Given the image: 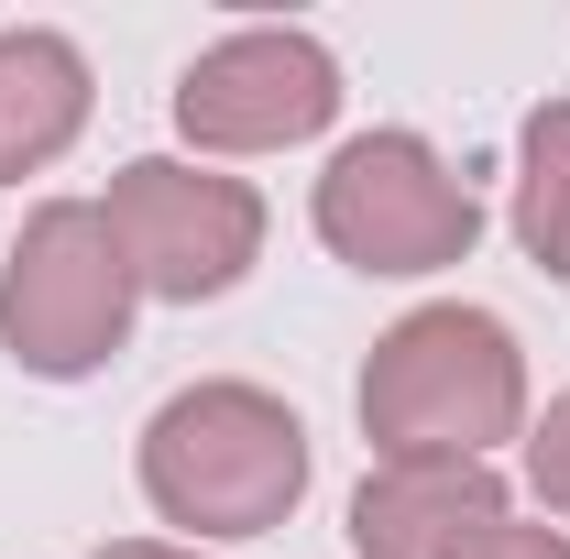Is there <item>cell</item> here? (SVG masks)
I'll use <instances>...</instances> for the list:
<instances>
[{"label": "cell", "mask_w": 570, "mask_h": 559, "mask_svg": "<svg viewBox=\"0 0 570 559\" xmlns=\"http://www.w3.org/2000/svg\"><path fill=\"white\" fill-rule=\"evenodd\" d=\"M527 418L515 330L483 307H417L362 362V428L384 461H483Z\"/></svg>", "instance_id": "6da1fadb"}, {"label": "cell", "mask_w": 570, "mask_h": 559, "mask_svg": "<svg viewBox=\"0 0 570 559\" xmlns=\"http://www.w3.org/2000/svg\"><path fill=\"white\" fill-rule=\"evenodd\" d=\"M142 493L165 527L198 538H264L307 493V428L264 384H187L142 428Z\"/></svg>", "instance_id": "7a4b0ae2"}, {"label": "cell", "mask_w": 570, "mask_h": 559, "mask_svg": "<svg viewBox=\"0 0 570 559\" xmlns=\"http://www.w3.org/2000/svg\"><path fill=\"white\" fill-rule=\"evenodd\" d=\"M132 264H121V242H110V219L88 209V198H56V209L22 219V242H11V264H0V341L22 373H45V384H67V373H99L121 330H132Z\"/></svg>", "instance_id": "3957f363"}, {"label": "cell", "mask_w": 570, "mask_h": 559, "mask_svg": "<svg viewBox=\"0 0 570 559\" xmlns=\"http://www.w3.org/2000/svg\"><path fill=\"white\" fill-rule=\"evenodd\" d=\"M318 242L362 275H439L483 242V209L417 133H362L318 176Z\"/></svg>", "instance_id": "277c9868"}, {"label": "cell", "mask_w": 570, "mask_h": 559, "mask_svg": "<svg viewBox=\"0 0 570 559\" xmlns=\"http://www.w3.org/2000/svg\"><path fill=\"white\" fill-rule=\"evenodd\" d=\"M99 219H110V242H121L132 285H142V296H176V307L230 296V285L253 275V253H264V198H253L242 176L165 165V154L121 165Z\"/></svg>", "instance_id": "5b68a950"}, {"label": "cell", "mask_w": 570, "mask_h": 559, "mask_svg": "<svg viewBox=\"0 0 570 559\" xmlns=\"http://www.w3.org/2000/svg\"><path fill=\"white\" fill-rule=\"evenodd\" d=\"M341 110V67L307 45V33H230L198 67L176 77V121L209 154H275V143H307Z\"/></svg>", "instance_id": "8992f818"}, {"label": "cell", "mask_w": 570, "mask_h": 559, "mask_svg": "<svg viewBox=\"0 0 570 559\" xmlns=\"http://www.w3.org/2000/svg\"><path fill=\"white\" fill-rule=\"evenodd\" d=\"M483 527H504V483L483 461H384L352 493L362 559H461Z\"/></svg>", "instance_id": "52a82bcc"}, {"label": "cell", "mask_w": 570, "mask_h": 559, "mask_svg": "<svg viewBox=\"0 0 570 559\" xmlns=\"http://www.w3.org/2000/svg\"><path fill=\"white\" fill-rule=\"evenodd\" d=\"M88 121V56L67 33H0V176L56 165Z\"/></svg>", "instance_id": "ba28073f"}, {"label": "cell", "mask_w": 570, "mask_h": 559, "mask_svg": "<svg viewBox=\"0 0 570 559\" xmlns=\"http://www.w3.org/2000/svg\"><path fill=\"white\" fill-rule=\"evenodd\" d=\"M515 242L538 253V275L570 285V99L527 121V176H515Z\"/></svg>", "instance_id": "9c48e42d"}, {"label": "cell", "mask_w": 570, "mask_h": 559, "mask_svg": "<svg viewBox=\"0 0 570 559\" xmlns=\"http://www.w3.org/2000/svg\"><path fill=\"white\" fill-rule=\"evenodd\" d=\"M527 472H538V504H549V516H570V395L538 418V439H527Z\"/></svg>", "instance_id": "30bf717a"}, {"label": "cell", "mask_w": 570, "mask_h": 559, "mask_svg": "<svg viewBox=\"0 0 570 559\" xmlns=\"http://www.w3.org/2000/svg\"><path fill=\"white\" fill-rule=\"evenodd\" d=\"M461 559H570V538H560V527H515V516H504V527H483Z\"/></svg>", "instance_id": "8fae6325"}, {"label": "cell", "mask_w": 570, "mask_h": 559, "mask_svg": "<svg viewBox=\"0 0 570 559\" xmlns=\"http://www.w3.org/2000/svg\"><path fill=\"white\" fill-rule=\"evenodd\" d=\"M99 559H198V549H154V538H121V549H99Z\"/></svg>", "instance_id": "7c38bea8"}]
</instances>
